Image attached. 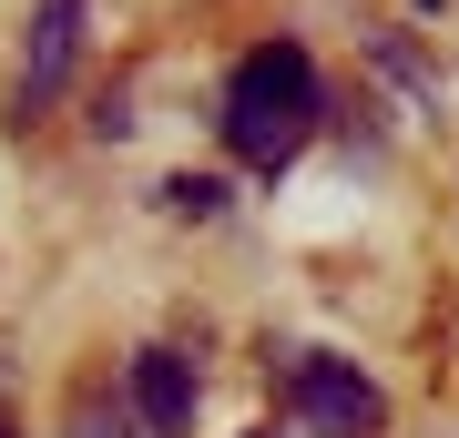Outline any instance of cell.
I'll list each match as a JSON object with an SVG mask.
<instances>
[{
  "label": "cell",
  "mask_w": 459,
  "mask_h": 438,
  "mask_svg": "<svg viewBox=\"0 0 459 438\" xmlns=\"http://www.w3.org/2000/svg\"><path fill=\"white\" fill-rule=\"evenodd\" d=\"M316 113H327V92H316L307 41H255L246 62H235V82H225V143H235V163H255V174H286V163L307 153Z\"/></svg>",
  "instance_id": "1"
},
{
  "label": "cell",
  "mask_w": 459,
  "mask_h": 438,
  "mask_svg": "<svg viewBox=\"0 0 459 438\" xmlns=\"http://www.w3.org/2000/svg\"><path fill=\"white\" fill-rule=\"evenodd\" d=\"M286 408L307 438H377L388 428V388L337 347H286Z\"/></svg>",
  "instance_id": "2"
},
{
  "label": "cell",
  "mask_w": 459,
  "mask_h": 438,
  "mask_svg": "<svg viewBox=\"0 0 459 438\" xmlns=\"http://www.w3.org/2000/svg\"><path fill=\"white\" fill-rule=\"evenodd\" d=\"M82 21H92V0H41L31 41H21V72H11V123H41L62 102L72 62H82Z\"/></svg>",
  "instance_id": "3"
},
{
  "label": "cell",
  "mask_w": 459,
  "mask_h": 438,
  "mask_svg": "<svg viewBox=\"0 0 459 438\" xmlns=\"http://www.w3.org/2000/svg\"><path fill=\"white\" fill-rule=\"evenodd\" d=\"M123 388H133V408H143L153 438H184V428H195V398H204V367L184 357V347H143Z\"/></svg>",
  "instance_id": "4"
},
{
  "label": "cell",
  "mask_w": 459,
  "mask_h": 438,
  "mask_svg": "<svg viewBox=\"0 0 459 438\" xmlns=\"http://www.w3.org/2000/svg\"><path fill=\"white\" fill-rule=\"evenodd\" d=\"M62 438H153L143 428V408H133V388H72V408H62Z\"/></svg>",
  "instance_id": "5"
},
{
  "label": "cell",
  "mask_w": 459,
  "mask_h": 438,
  "mask_svg": "<svg viewBox=\"0 0 459 438\" xmlns=\"http://www.w3.org/2000/svg\"><path fill=\"white\" fill-rule=\"evenodd\" d=\"M164 204L204 225V214H225V184H214V174H174V184H164Z\"/></svg>",
  "instance_id": "6"
},
{
  "label": "cell",
  "mask_w": 459,
  "mask_h": 438,
  "mask_svg": "<svg viewBox=\"0 0 459 438\" xmlns=\"http://www.w3.org/2000/svg\"><path fill=\"white\" fill-rule=\"evenodd\" d=\"M0 438H21V428H11V418H0Z\"/></svg>",
  "instance_id": "7"
},
{
  "label": "cell",
  "mask_w": 459,
  "mask_h": 438,
  "mask_svg": "<svg viewBox=\"0 0 459 438\" xmlns=\"http://www.w3.org/2000/svg\"><path fill=\"white\" fill-rule=\"evenodd\" d=\"M255 438H276V428H255Z\"/></svg>",
  "instance_id": "8"
}]
</instances>
